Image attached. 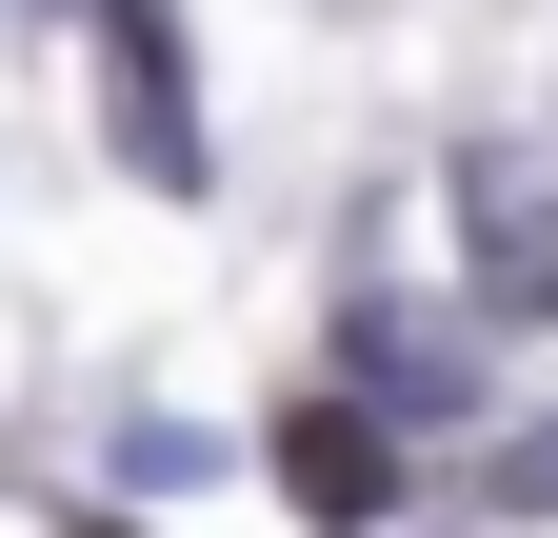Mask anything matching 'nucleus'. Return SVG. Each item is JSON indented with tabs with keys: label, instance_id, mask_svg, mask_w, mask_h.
Here are the masks:
<instances>
[{
	"label": "nucleus",
	"instance_id": "obj_3",
	"mask_svg": "<svg viewBox=\"0 0 558 538\" xmlns=\"http://www.w3.org/2000/svg\"><path fill=\"white\" fill-rule=\"evenodd\" d=\"M279 499H300L319 538H360V518L399 499V419H379V399H360V379H319V399H300V419H279Z\"/></svg>",
	"mask_w": 558,
	"mask_h": 538
},
{
	"label": "nucleus",
	"instance_id": "obj_1",
	"mask_svg": "<svg viewBox=\"0 0 558 538\" xmlns=\"http://www.w3.org/2000/svg\"><path fill=\"white\" fill-rule=\"evenodd\" d=\"M81 21H100V140L160 180V199H199L220 140H199V40H180V0H81Z\"/></svg>",
	"mask_w": 558,
	"mask_h": 538
},
{
	"label": "nucleus",
	"instance_id": "obj_7",
	"mask_svg": "<svg viewBox=\"0 0 558 538\" xmlns=\"http://www.w3.org/2000/svg\"><path fill=\"white\" fill-rule=\"evenodd\" d=\"M21 21H60V0H21Z\"/></svg>",
	"mask_w": 558,
	"mask_h": 538
},
{
	"label": "nucleus",
	"instance_id": "obj_2",
	"mask_svg": "<svg viewBox=\"0 0 558 538\" xmlns=\"http://www.w3.org/2000/svg\"><path fill=\"white\" fill-rule=\"evenodd\" d=\"M459 259H478V319H558V180L519 140H459Z\"/></svg>",
	"mask_w": 558,
	"mask_h": 538
},
{
	"label": "nucleus",
	"instance_id": "obj_4",
	"mask_svg": "<svg viewBox=\"0 0 558 538\" xmlns=\"http://www.w3.org/2000/svg\"><path fill=\"white\" fill-rule=\"evenodd\" d=\"M339 379H360L379 419H459V399H478V340H459L439 299H360V319H339Z\"/></svg>",
	"mask_w": 558,
	"mask_h": 538
},
{
	"label": "nucleus",
	"instance_id": "obj_5",
	"mask_svg": "<svg viewBox=\"0 0 558 538\" xmlns=\"http://www.w3.org/2000/svg\"><path fill=\"white\" fill-rule=\"evenodd\" d=\"M499 499H519V518H558V419H538V439H499Z\"/></svg>",
	"mask_w": 558,
	"mask_h": 538
},
{
	"label": "nucleus",
	"instance_id": "obj_6",
	"mask_svg": "<svg viewBox=\"0 0 558 538\" xmlns=\"http://www.w3.org/2000/svg\"><path fill=\"white\" fill-rule=\"evenodd\" d=\"M60 538H140V518H60Z\"/></svg>",
	"mask_w": 558,
	"mask_h": 538
}]
</instances>
